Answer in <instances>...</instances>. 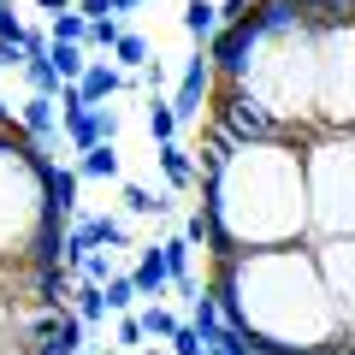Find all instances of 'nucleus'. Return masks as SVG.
<instances>
[{"label": "nucleus", "mask_w": 355, "mask_h": 355, "mask_svg": "<svg viewBox=\"0 0 355 355\" xmlns=\"http://www.w3.org/2000/svg\"><path fill=\"white\" fill-rule=\"evenodd\" d=\"M207 284L219 296V314L243 326L261 355H291L343 343V314L326 291V272L314 261V243H279V249H243L207 261Z\"/></svg>", "instance_id": "obj_1"}, {"label": "nucleus", "mask_w": 355, "mask_h": 355, "mask_svg": "<svg viewBox=\"0 0 355 355\" xmlns=\"http://www.w3.org/2000/svg\"><path fill=\"white\" fill-rule=\"evenodd\" d=\"M302 142L308 137L237 142L231 160L214 178H202V207L219 225L207 261L243 254V249H279V243H314Z\"/></svg>", "instance_id": "obj_2"}, {"label": "nucleus", "mask_w": 355, "mask_h": 355, "mask_svg": "<svg viewBox=\"0 0 355 355\" xmlns=\"http://www.w3.org/2000/svg\"><path fill=\"white\" fill-rule=\"evenodd\" d=\"M237 89H249L254 101L272 119L296 130V137H314L320 130V30L302 24L291 36H261L249 71L237 77Z\"/></svg>", "instance_id": "obj_3"}, {"label": "nucleus", "mask_w": 355, "mask_h": 355, "mask_svg": "<svg viewBox=\"0 0 355 355\" xmlns=\"http://www.w3.org/2000/svg\"><path fill=\"white\" fill-rule=\"evenodd\" d=\"M48 172H53V160L42 154V142L24 125L0 142V266H18L24 249L42 237V225L53 219Z\"/></svg>", "instance_id": "obj_4"}, {"label": "nucleus", "mask_w": 355, "mask_h": 355, "mask_svg": "<svg viewBox=\"0 0 355 355\" xmlns=\"http://www.w3.org/2000/svg\"><path fill=\"white\" fill-rule=\"evenodd\" d=\"M314 237H355V130H326L302 142Z\"/></svg>", "instance_id": "obj_5"}, {"label": "nucleus", "mask_w": 355, "mask_h": 355, "mask_svg": "<svg viewBox=\"0 0 355 355\" xmlns=\"http://www.w3.org/2000/svg\"><path fill=\"white\" fill-rule=\"evenodd\" d=\"M320 125L355 130V18L320 30Z\"/></svg>", "instance_id": "obj_6"}, {"label": "nucleus", "mask_w": 355, "mask_h": 355, "mask_svg": "<svg viewBox=\"0 0 355 355\" xmlns=\"http://www.w3.org/2000/svg\"><path fill=\"white\" fill-rule=\"evenodd\" d=\"M207 125H219L231 142H272V137H296L284 119H272L249 89L237 83H214V101H207Z\"/></svg>", "instance_id": "obj_7"}, {"label": "nucleus", "mask_w": 355, "mask_h": 355, "mask_svg": "<svg viewBox=\"0 0 355 355\" xmlns=\"http://www.w3.org/2000/svg\"><path fill=\"white\" fill-rule=\"evenodd\" d=\"M314 261H320L326 291L343 314V331L355 338V237H314Z\"/></svg>", "instance_id": "obj_8"}, {"label": "nucleus", "mask_w": 355, "mask_h": 355, "mask_svg": "<svg viewBox=\"0 0 355 355\" xmlns=\"http://www.w3.org/2000/svg\"><path fill=\"white\" fill-rule=\"evenodd\" d=\"M214 83H219V71H214V60H207V48H202L190 65H184L178 89H172V113H178V125H202L207 101H214Z\"/></svg>", "instance_id": "obj_9"}, {"label": "nucleus", "mask_w": 355, "mask_h": 355, "mask_svg": "<svg viewBox=\"0 0 355 355\" xmlns=\"http://www.w3.org/2000/svg\"><path fill=\"white\" fill-rule=\"evenodd\" d=\"M60 119H65V142H71L77 154L95 148V142H113V137H119V113H113V107H95V101L60 107Z\"/></svg>", "instance_id": "obj_10"}, {"label": "nucleus", "mask_w": 355, "mask_h": 355, "mask_svg": "<svg viewBox=\"0 0 355 355\" xmlns=\"http://www.w3.org/2000/svg\"><path fill=\"white\" fill-rule=\"evenodd\" d=\"M137 83V71H125V65H113V53H95L89 60V71L77 77V89H83V101H95V107H107L119 95V89H130Z\"/></svg>", "instance_id": "obj_11"}, {"label": "nucleus", "mask_w": 355, "mask_h": 355, "mask_svg": "<svg viewBox=\"0 0 355 355\" xmlns=\"http://www.w3.org/2000/svg\"><path fill=\"white\" fill-rule=\"evenodd\" d=\"M130 279H137L142 302H160V296L172 291V266H166V243H148V249L137 254V266H130Z\"/></svg>", "instance_id": "obj_12"}, {"label": "nucleus", "mask_w": 355, "mask_h": 355, "mask_svg": "<svg viewBox=\"0 0 355 355\" xmlns=\"http://www.w3.org/2000/svg\"><path fill=\"white\" fill-rule=\"evenodd\" d=\"M154 160H160V178L172 184V190H196V184H202V172H196V148H184V142H160Z\"/></svg>", "instance_id": "obj_13"}, {"label": "nucleus", "mask_w": 355, "mask_h": 355, "mask_svg": "<svg viewBox=\"0 0 355 355\" xmlns=\"http://www.w3.org/2000/svg\"><path fill=\"white\" fill-rule=\"evenodd\" d=\"M18 125H24L36 142H53V137L65 130V119H60V95H30L24 113H18Z\"/></svg>", "instance_id": "obj_14"}, {"label": "nucleus", "mask_w": 355, "mask_h": 355, "mask_svg": "<svg viewBox=\"0 0 355 355\" xmlns=\"http://www.w3.org/2000/svg\"><path fill=\"white\" fill-rule=\"evenodd\" d=\"M166 266H172V291H184V296H196V243L190 237H166Z\"/></svg>", "instance_id": "obj_15"}, {"label": "nucleus", "mask_w": 355, "mask_h": 355, "mask_svg": "<svg viewBox=\"0 0 355 355\" xmlns=\"http://www.w3.org/2000/svg\"><path fill=\"white\" fill-rule=\"evenodd\" d=\"M77 190H83V172H77V166H60V160H53V172H48V196H53V214L77 219Z\"/></svg>", "instance_id": "obj_16"}, {"label": "nucleus", "mask_w": 355, "mask_h": 355, "mask_svg": "<svg viewBox=\"0 0 355 355\" xmlns=\"http://www.w3.org/2000/svg\"><path fill=\"white\" fill-rule=\"evenodd\" d=\"M71 308H77V320H83V326H101V320L113 314V308H107V284L83 279V284L71 291Z\"/></svg>", "instance_id": "obj_17"}, {"label": "nucleus", "mask_w": 355, "mask_h": 355, "mask_svg": "<svg viewBox=\"0 0 355 355\" xmlns=\"http://www.w3.org/2000/svg\"><path fill=\"white\" fill-rule=\"evenodd\" d=\"M142 125H148V142L154 148H160V142H178V113H172V101H160V95H148V119H142Z\"/></svg>", "instance_id": "obj_18"}, {"label": "nucleus", "mask_w": 355, "mask_h": 355, "mask_svg": "<svg viewBox=\"0 0 355 355\" xmlns=\"http://www.w3.org/2000/svg\"><path fill=\"white\" fill-rule=\"evenodd\" d=\"M184 30L207 48V42L219 36V6H214V0H190V6H184Z\"/></svg>", "instance_id": "obj_19"}, {"label": "nucleus", "mask_w": 355, "mask_h": 355, "mask_svg": "<svg viewBox=\"0 0 355 355\" xmlns=\"http://www.w3.org/2000/svg\"><path fill=\"white\" fill-rule=\"evenodd\" d=\"M48 60L60 65V77H65V83H77V77L89 71V60H95V53H89L83 42H53V48H48Z\"/></svg>", "instance_id": "obj_20"}, {"label": "nucleus", "mask_w": 355, "mask_h": 355, "mask_svg": "<svg viewBox=\"0 0 355 355\" xmlns=\"http://www.w3.org/2000/svg\"><path fill=\"white\" fill-rule=\"evenodd\" d=\"M77 172H83V178H119V148H113V142L83 148V154H77Z\"/></svg>", "instance_id": "obj_21"}, {"label": "nucleus", "mask_w": 355, "mask_h": 355, "mask_svg": "<svg viewBox=\"0 0 355 355\" xmlns=\"http://www.w3.org/2000/svg\"><path fill=\"white\" fill-rule=\"evenodd\" d=\"M137 314H142V331H148V338H154V343H172V331H178V326H184V320H178V314H172V308H160V302H142V308H137Z\"/></svg>", "instance_id": "obj_22"}, {"label": "nucleus", "mask_w": 355, "mask_h": 355, "mask_svg": "<svg viewBox=\"0 0 355 355\" xmlns=\"http://www.w3.org/2000/svg\"><path fill=\"white\" fill-rule=\"evenodd\" d=\"M24 83H30V95H60L65 77H60L53 60H24Z\"/></svg>", "instance_id": "obj_23"}, {"label": "nucleus", "mask_w": 355, "mask_h": 355, "mask_svg": "<svg viewBox=\"0 0 355 355\" xmlns=\"http://www.w3.org/2000/svg\"><path fill=\"white\" fill-rule=\"evenodd\" d=\"M48 36L53 42H83V48H89V18L77 12V6H65V12L48 18Z\"/></svg>", "instance_id": "obj_24"}, {"label": "nucleus", "mask_w": 355, "mask_h": 355, "mask_svg": "<svg viewBox=\"0 0 355 355\" xmlns=\"http://www.w3.org/2000/svg\"><path fill=\"white\" fill-rule=\"evenodd\" d=\"M137 302H142L137 279H130V272H113V279H107V308H113V314H130Z\"/></svg>", "instance_id": "obj_25"}, {"label": "nucleus", "mask_w": 355, "mask_h": 355, "mask_svg": "<svg viewBox=\"0 0 355 355\" xmlns=\"http://www.w3.org/2000/svg\"><path fill=\"white\" fill-rule=\"evenodd\" d=\"M113 65H125V71H142L148 65V36H137V30H125L113 48Z\"/></svg>", "instance_id": "obj_26"}, {"label": "nucleus", "mask_w": 355, "mask_h": 355, "mask_svg": "<svg viewBox=\"0 0 355 355\" xmlns=\"http://www.w3.org/2000/svg\"><path fill=\"white\" fill-rule=\"evenodd\" d=\"M119 36H125V24H119V18H89V53H113Z\"/></svg>", "instance_id": "obj_27"}, {"label": "nucleus", "mask_w": 355, "mask_h": 355, "mask_svg": "<svg viewBox=\"0 0 355 355\" xmlns=\"http://www.w3.org/2000/svg\"><path fill=\"white\" fill-rule=\"evenodd\" d=\"M113 343H119V349H142V343H148V331H142V314H137V308H130V314H119Z\"/></svg>", "instance_id": "obj_28"}, {"label": "nucleus", "mask_w": 355, "mask_h": 355, "mask_svg": "<svg viewBox=\"0 0 355 355\" xmlns=\"http://www.w3.org/2000/svg\"><path fill=\"white\" fill-rule=\"evenodd\" d=\"M125 214H166V202H160V196H154V190H142V184H125Z\"/></svg>", "instance_id": "obj_29"}, {"label": "nucleus", "mask_w": 355, "mask_h": 355, "mask_svg": "<svg viewBox=\"0 0 355 355\" xmlns=\"http://www.w3.org/2000/svg\"><path fill=\"white\" fill-rule=\"evenodd\" d=\"M77 279L107 284V279H113V249H89V254H83V266H77Z\"/></svg>", "instance_id": "obj_30"}, {"label": "nucleus", "mask_w": 355, "mask_h": 355, "mask_svg": "<svg viewBox=\"0 0 355 355\" xmlns=\"http://www.w3.org/2000/svg\"><path fill=\"white\" fill-rule=\"evenodd\" d=\"M12 320H18V302H12V272L0 266V343L12 338Z\"/></svg>", "instance_id": "obj_31"}, {"label": "nucleus", "mask_w": 355, "mask_h": 355, "mask_svg": "<svg viewBox=\"0 0 355 355\" xmlns=\"http://www.w3.org/2000/svg\"><path fill=\"white\" fill-rule=\"evenodd\" d=\"M172 355H207V343H202V331H196L190 320H184V326L172 331Z\"/></svg>", "instance_id": "obj_32"}, {"label": "nucleus", "mask_w": 355, "mask_h": 355, "mask_svg": "<svg viewBox=\"0 0 355 355\" xmlns=\"http://www.w3.org/2000/svg\"><path fill=\"white\" fill-rule=\"evenodd\" d=\"M24 60H30L24 42H18V36H0V71H24Z\"/></svg>", "instance_id": "obj_33"}, {"label": "nucleus", "mask_w": 355, "mask_h": 355, "mask_svg": "<svg viewBox=\"0 0 355 355\" xmlns=\"http://www.w3.org/2000/svg\"><path fill=\"white\" fill-rule=\"evenodd\" d=\"M48 48H53V36H48V30L24 24V53H30V60H48Z\"/></svg>", "instance_id": "obj_34"}, {"label": "nucleus", "mask_w": 355, "mask_h": 355, "mask_svg": "<svg viewBox=\"0 0 355 355\" xmlns=\"http://www.w3.org/2000/svg\"><path fill=\"white\" fill-rule=\"evenodd\" d=\"M0 36H18V42H24V18L12 12V0H0Z\"/></svg>", "instance_id": "obj_35"}, {"label": "nucleus", "mask_w": 355, "mask_h": 355, "mask_svg": "<svg viewBox=\"0 0 355 355\" xmlns=\"http://www.w3.org/2000/svg\"><path fill=\"white\" fill-rule=\"evenodd\" d=\"M83 18H119V0H77Z\"/></svg>", "instance_id": "obj_36"}, {"label": "nucleus", "mask_w": 355, "mask_h": 355, "mask_svg": "<svg viewBox=\"0 0 355 355\" xmlns=\"http://www.w3.org/2000/svg\"><path fill=\"white\" fill-rule=\"evenodd\" d=\"M0 355H36V349H30L24 338H6V343H0Z\"/></svg>", "instance_id": "obj_37"}, {"label": "nucleus", "mask_w": 355, "mask_h": 355, "mask_svg": "<svg viewBox=\"0 0 355 355\" xmlns=\"http://www.w3.org/2000/svg\"><path fill=\"white\" fill-rule=\"evenodd\" d=\"M291 355H343V343H320V349H291Z\"/></svg>", "instance_id": "obj_38"}, {"label": "nucleus", "mask_w": 355, "mask_h": 355, "mask_svg": "<svg viewBox=\"0 0 355 355\" xmlns=\"http://www.w3.org/2000/svg\"><path fill=\"white\" fill-rule=\"evenodd\" d=\"M36 6H42V12L53 18V12H65V6H77V0H36Z\"/></svg>", "instance_id": "obj_39"}, {"label": "nucleus", "mask_w": 355, "mask_h": 355, "mask_svg": "<svg viewBox=\"0 0 355 355\" xmlns=\"http://www.w3.org/2000/svg\"><path fill=\"white\" fill-rule=\"evenodd\" d=\"M0 125H6V130L18 125V113H12V107H6V101H0Z\"/></svg>", "instance_id": "obj_40"}, {"label": "nucleus", "mask_w": 355, "mask_h": 355, "mask_svg": "<svg viewBox=\"0 0 355 355\" xmlns=\"http://www.w3.org/2000/svg\"><path fill=\"white\" fill-rule=\"evenodd\" d=\"M137 6H142V0H119V18H125V12H137Z\"/></svg>", "instance_id": "obj_41"}, {"label": "nucleus", "mask_w": 355, "mask_h": 355, "mask_svg": "<svg viewBox=\"0 0 355 355\" xmlns=\"http://www.w3.org/2000/svg\"><path fill=\"white\" fill-rule=\"evenodd\" d=\"M142 355H172V349H160V343H154V349H142Z\"/></svg>", "instance_id": "obj_42"}]
</instances>
